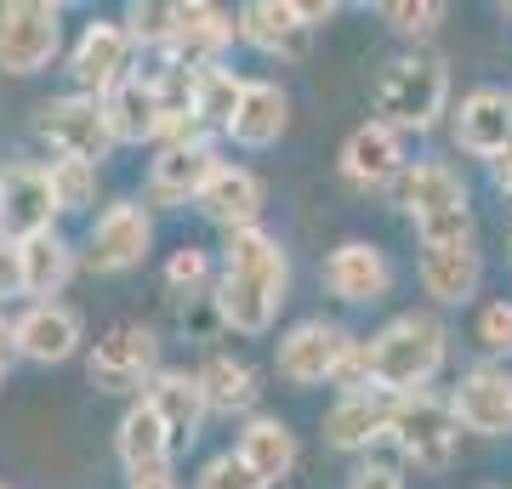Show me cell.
<instances>
[{"label":"cell","instance_id":"obj_1","mask_svg":"<svg viewBox=\"0 0 512 489\" xmlns=\"http://www.w3.org/2000/svg\"><path fill=\"white\" fill-rule=\"evenodd\" d=\"M217 319L239 336H268L291 296V251L279 245V234L251 228L234 234L222 245V268H217Z\"/></svg>","mask_w":512,"mask_h":489},{"label":"cell","instance_id":"obj_2","mask_svg":"<svg viewBox=\"0 0 512 489\" xmlns=\"http://www.w3.org/2000/svg\"><path fill=\"white\" fill-rule=\"evenodd\" d=\"M444 359H450V330H444L439 313H393L376 336L365 342V370H370V387H387V393H427L439 381Z\"/></svg>","mask_w":512,"mask_h":489},{"label":"cell","instance_id":"obj_3","mask_svg":"<svg viewBox=\"0 0 512 489\" xmlns=\"http://www.w3.org/2000/svg\"><path fill=\"white\" fill-rule=\"evenodd\" d=\"M450 114V69L444 57L404 52L376 74V120L393 131H433Z\"/></svg>","mask_w":512,"mask_h":489},{"label":"cell","instance_id":"obj_4","mask_svg":"<svg viewBox=\"0 0 512 489\" xmlns=\"http://www.w3.org/2000/svg\"><path fill=\"white\" fill-rule=\"evenodd\" d=\"M160 336L148 325H114L97 336V347L86 353V376H92L97 393H114V399H143L148 381L160 376Z\"/></svg>","mask_w":512,"mask_h":489},{"label":"cell","instance_id":"obj_5","mask_svg":"<svg viewBox=\"0 0 512 489\" xmlns=\"http://www.w3.org/2000/svg\"><path fill=\"white\" fill-rule=\"evenodd\" d=\"M63 57V6L52 0H6L0 6V74H46Z\"/></svg>","mask_w":512,"mask_h":489},{"label":"cell","instance_id":"obj_6","mask_svg":"<svg viewBox=\"0 0 512 489\" xmlns=\"http://www.w3.org/2000/svg\"><path fill=\"white\" fill-rule=\"evenodd\" d=\"M35 131L40 143L52 148L57 160H86V165H103L114 154V131H109V114L97 97H80V91H63V97H46L35 114Z\"/></svg>","mask_w":512,"mask_h":489},{"label":"cell","instance_id":"obj_7","mask_svg":"<svg viewBox=\"0 0 512 489\" xmlns=\"http://www.w3.org/2000/svg\"><path fill=\"white\" fill-rule=\"evenodd\" d=\"M393 450L404 467L416 472H444L461 450V421L450 410V399L439 393H410L399 399V421H393Z\"/></svg>","mask_w":512,"mask_h":489},{"label":"cell","instance_id":"obj_8","mask_svg":"<svg viewBox=\"0 0 512 489\" xmlns=\"http://www.w3.org/2000/svg\"><path fill=\"white\" fill-rule=\"evenodd\" d=\"M69 80L80 97H97V103L114 97L126 80H137V40H131L126 23H114V18L86 23L69 52Z\"/></svg>","mask_w":512,"mask_h":489},{"label":"cell","instance_id":"obj_9","mask_svg":"<svg viewBox=\"0 0 512 489\" xmlns=\"http://www.w3.org/2000/svg\"><path fill=\"white\" fill-rule=\"evenodd\" d=\"M353 347H359V336L348 325H336V319H296L279 336L274 364L291 387H319V381L342 376V364L353 359Z\"/></svg>","mask_w":512,"mask_h":489},{"label":"cell","instance_id":"obj_10","mask_svg":"<svg viewBox=\"0 0 512 489\" xmlns=\"http://www.w3.org/2000/svg\"><path fill=\"white\" fill-rule=\"evenodd\" d=\"M148 251H154V217H148V205L114 200L97 211L80 262L92 273H131V268H143Z\"/></svg>","mask_w":512,"mask_h":489},{"label":"cell","instance_id":"obj_11","mask_svg":"<svg viewBox=\"0 0 512 489\" xmlns=\"http://www.w3.org/2000/svg\"><path fill=\"white\" fill-rule=\"evenodd\" d=\"M393 421H399V393H387V387H353V393L330 399L325 444L342 455H370V444L393 438Z\"/></svg>","mask_w":512,"mask_h":489},{"label":"cell","instance_id":"obj_12","mask_svg":"<svg viewBox=\"0 0 512 489\" xmlns=\"http://www.w3.org/2000/svg\"><path fill=\"white\" fill-rule=\"evenodd\" d=\"M313 12L308 0H245L239 6V40L262 57H279V63H302L313 46Z\"/></svg>","mask_w":512,"mask_h":489},{"label":"cell","instance_id":"obj_13","mask_svg":"<svg viewBox=\"0 0 512 489\" xmlns=\"http://www.w3.org/2000/svg\"><path fill=\"white\" fill-rule=\"evenodd\" d=\"M239 35V18L222 12L211 0H177V18H171V46H165L160 63H177V69L200 74V69H217L222 52L234 46Z\"/></svg>","mask_w":512,"mask_h":489},{"label":"cell","instance_id":"obj_14","mask_svg":"<svg viewBox=\"0 0 512 489\" xmlns=\"http://www.w3.org/2000/svg\"><path fill=\"white\" fill-rule=\"evenodd\" d=\"M393 205H399L416 228L450 222V217H473L467 182H461L456 165H444V160H410V171H404L399 188H393Z\"/></svg>","mask_w":512,"mask_h":489},{"label":"cell","instance_id":"obj_15","mask_svg":"<svg viewBox=\"0 0 512 489\" xmlns=\"http://www.w3.org/2000/svg\"><path fill=\"white\" fill-rule=\"evenodd\" d=\"M52 217H57V200H52L46 165H35V160L6 165L0 171V239L29 245V239L52 234Z\"/></svg>","mask_w":512,"mask_h":489},{"label":"cell","instance_id":"obj_16","mask_svg":"<svg viewBox=\"0 0 512 489\" xmlns=\"http://www.w3.org/2000/svg\"><path fill=\"white\" fill-rule=\"evenodd\" d=\"M222 171V154L211 137H183V143H165L148 160V200L160 205H200L205 182Z\"/></svg>","mask_w":512,"mask_h":489},{"label":"cell","instance_id":"obj_17","mask_svg":"<svg viewBox=\"0 0 512 489\" xmlns=\"http://www.w3.org/2000/svg\"><path fill=\"white\" fill-rule=\"evenodd\" d=\"M404 171H410V160H404V131L382 126V120H365V126L348 131V143H342V177H348V188L382 194V188H399Z\"/></svg>","mask_w":512,"mask_h":489},{"label":"cell","instance_id":"obj_18","mask_svg":"<svg viewBox=\"0 0 512 489\" xmlns=\"http://www.w3.org/2000/svg\"><path fill=\"white\" fill-rule=\"evenodd\" d=\"M450 137L473 160H501L512 148V91L501 86H473L450 114Z\"/></svg>","mask_w":512,"mask_h":489},{"label":"cell","instance_id":"obj_19","mask_svg":"<svg viewBox=\"0 0 512 489\" xmlns=\"http://www.w3.org/2000/svg\"><path fill=\"white\" fill-rule=\"evenodd\" d=\"M450 410H456L461 433L507 438L512 433V376L501 364H473V370H461L456 393H450Z\"/></svg>","mask_w":512,"mask_h":489},{"label":"cell","instance_id":"obj_20","mask_svg":"<svg viewBox=\"0 0 512 489\" xmlns=\"http://www.w3.org/2000/svg\"><path fill=\"white\" fill-rule=\"evenodd\" d=\"M211 228H222V234H251V228H262V211H268V188H262V177H256L251 165H228L222 160V171L211 182H205L200 205H194Z\"/></svg>","mask_w":512,"mask_h":489},{"label":"cell","instance_id":"obj_21","mask_svg":"<svg viewBox=\"0 0 512 489\" xmlns=\"http://www.w3.org/2000/svg\"><path fill=\"white\" fill-rule=\"evenodd\" d=\"M325 290L336 302H348V308H370V302H382L393 290V262L370 239H342L325 256Z\"/></svg>","mask_w":512,"mask_h":489},{"label":"cell","instance_id":"obj_22","mask_svg":"<svg viewBox=\"0 0 512 489\" xmlns=\"http://www.w3.org/2000/svg\"><path fill=\"white\" fill-rule=\"evenodd\" d=\"M416 279H421V290H427L439 308H461V302H473V296H478V279H484V251H478V239L421 245Z\"/></svg>","mask_w":512,"mask_h":489},{"label":"cell","instance_id":"obj_23","mask_svg":"<svg viewBox=\"0 0 512 489\" xmlns=\"http://www.w3.org/2000/svg\"><path fill=\"white\" fill-rule=\"evenodd\" d=\"M12 330H18V359L29 364H69L86 342V325L69 302H29L12 319Z\"/></svg>","mask_w":512,"mask_h":489},{"label":"cell","instance_id":"obj_24","mask_svg":"<svg viewBox=\"0 0 512 489\" xmlns=\"http://www.w3.org/2000/svg\"><path fill=\"white\" fill-rule=\"evenodd\" d=\"M143 399L154 404V410H160L165 433H171V444H177V450H188V444L200 438L205 416H211V399H205L200 370H171V364H165L160 376L148 381Z\"/></svg>","mask_w":512,"mask_h":489},{"label":"cell","instance_id":"obj_25","mask_svg":"<svg viewBox=\"0 0 512 489\" xmlns=\"http://www.w3.org/2000/svg\"><path fill=\"white\" fill-rule=\"evenodd\" d=\"M103 114H109V131L120 148H143V143H165V109H160V86L137 74L126 86L103 97Z\"/></svg>","mask_w":512,"mask_h":489},{"label":"cell","instance_id":"obj_26","mask_svg":"<svg viewBox=\"0 0 512 489\" xmlns=\"http://www.w3.org/2000/svg\"><path fill=\"white\" fill-rule=\"evenodd\" d=\"M114 455H120V467H126V472L171 467L177 444H171V433H165L160 410H154L148 399L126 404V416H120V427H114Z\"/></svg>","mask_w":512,"mask_h":489},{"label":"cell","instance_id":"obj_27","mask_svg":"<svg viewBox=\"0 0 512 489\" xmlns=\"http://www.w3.org/2000/svg\"><path fill=\"white\" fill-rule=\"evenodd\" d=\"M285 126H291V97H285V86H279V80H251L228 137L256 154V148H274L279 137H285Z\"/></svg>","mask_w":512,"mask_h":489},{"label":"cell","instance_id":"obj_28","mask_svg":"<svg viewBox=\"0 0 512 489\" xmlns=\"http://www.w3.org/2000/svg\"><path fill=\"white\" fill-rule=\"evenodd\" d=\"M234 455L256 472V478H262V484L274 489L279 478L296 467V433H291V427H285L279 416H251L245 427H239Z\"/></svg>","mask_w":512,"mask_h":489},{"label":"cell","instance_id":"obj_29","mask_svg":"<svg viewBox=\"0 0 512 489\" xmlns=\"http://www.w3.org/2000/svg\"><path fill=\"white\" fill-rule=\"evenodd\" d=\"M74 268H80V256H74V245L63 234H40L23 245V296H35V302H57L63 296V285L74 279Z\"/></svg>","mask_w":512,"mask_h":489},{"label":"cell","instance_id":"obj_30","mask_svg":"<svg viewBox=\"0 0 512 489\" xmlns=\"http://www.w3.org/2000/svg\"><path fill=\"white\" fill-rule=\"evenodd\" d=\"M200 381H205V399H211V416H245L251 421L262 387H256V370L234 353H211L200 364Z\"/></svg>","mask_w":512,"mask_h":489},{"label":"cell","instance_id":"obj_31","mask_svg":"<svg viewBox=\"0 0 512 489\" xmlns=\"http://www.w3.org/2000/svg\"><path fill=\"white\" fill-rule=\"evenodd\" d=\"M245 86H251V80H239L228 63L200 69V74H194V120H200L205 131H222V137H228L239 103H245Z\"/></svg>","mask_w":512,"mask_h":489},{"label":"cell","instance_id":"obj_32","mask_svg":"<svg viewBox=\"0 0 512 489\" xmlns=\"http://www.w3.org/2000/svg\"><path fill=\"white\" fill-rule=\"evenodd\" d=\"M46 177H52L57 217H80V211L97 200V165H86V160H52Z\"/></svg>","mask_w":512,"mask_h":489},{"label":"cell","instance_id":"obj_33","mask_svg":"<svg viewBox=\"0 0 512 489\" xmlns=\"http://www.w3.org/2000/svg\"><path fill=\"white\" fill-rule=\"evenodd\" d=\"M376 18H382L393 35H404V40H433L439 35V23L450 18V6H444V0H382Z\"/></svg>","mask_w":512,"mask_h":489},{"label":"cell","instance_id":"obj_34","mask_svg":"<svg viewBox=\"0 0 512 489\" xmlns=\"http://www.w3.org/2000/svg\"><path fill=\"white\" fill-rule=\"evenodd\" d=\"M171 18H177V0H131L126 29H131V40H137V52L165 57V46H171Z\"/></svg>","mask_w":512,"mask_h":489},{"label":"cell","instance_id":"obj_35","mask_svg":"<svg viewBox=\"0 0 512 489\" xmlns=\"http://www.w3.org/2000/svg\"><path fill=\"white\" fill-rule=\"evenodd\" d=\"M217 268L222 262H211V251L183 245V251H171V262H165V285L177 290V296H200V290H217Z\"/></svg>","mask_w":512,"mask_h":489},{"label":"cell","instance_id":"obj_36","mask_svg":"<svg viewBox=\"0 0 512 489\" xmlns=\"http://www.w3.org/2000/svg\"><path fill=\"white\" fill-rule=\"evenodd\" d=\"M473 342L490 353V359H512V302L507 296H495V302H484L473 319Z\"/></svg>","mask_w":512,"mask_h":489},{"label":"cell","instance_id":"obj_37","mask_svg":"<svg viewBox=\"0 0 512 489\" xmlns=\"http://www.w3.org/2000/svg\"><path fill=\"white\" fill-rule=\"evenodd\" d=\"M194 489H268V484H262V478H256V472L245 467L234 450H222V455H211V461L200 467Z\"/></svg>","mask_w":512,"mask_h":489},{"label":"cell","instance_id":"obj_38","mask_svg":"<svg viewBox=\"0 0 512 489\" xmlns=\"http://www.w3.org/2000/svg\"><path fill=\"white\" fill-rule=\"evenodd\" d=\"M23 296V245L0 239V302H18Z\"/></svg>","mask_w":512,"mask_h":489},{"label":"cell","instance_id":"obj_39","mask_svg":"<svg viewBox=\"0 0 512 489\" xmlns=\"http://www.w3.org/2000/svg\"><path fill=\"white\" fill-rule=\"evenodd\" d=\"M348 489H410V484H404L399 467H387V461H365V467H353Z\"/></svg>","mask_w":512,"mask_h":489},{"label":"cell","instance_id":"obj_40","mask_svg":"<svg viewBox=\"0 0 512 489\" xmlns=\"http://www.w3.org/2000/svg\"><path fill=\"white\" fill-rule=\"evenodd\" d=\"M126 489H183L171 478V467H148V472H126Z\"/></svg>","mask_w":512,"mask_h":489},{"label":"cell","instance_id":"obj_41","mask_svg":"<svg viewBox=\"0 0 512 489\" xmlns=\"http://www.w3.org/2000/svg\"><path fill=\"white\" fill-rule=\"evenodd\" d=\"M490 182H495V194L512 205V148L501 154V160H490Z\"/></svg>","mask_w":512,"mask_h":489},{"label":"cell","instance_id":"obj_42","mask_svg":"<svg viewBox=\"0 0 512 489\" xmlns=\"http://www.w3.org/2000/svg\"><path fill=\"white\" fill-rule=\"evenodd\" d=\"M18 364V330H12V319H0V376Z\"/></svg>","mask_w":512,"mask_h":489},{"label":"cell","instance_id":"obj_43","mask_svg":"<svg viewBox=\"0 0 512 489\" xmlns=\"http://www.w3.org/2000/svg\"><path fill=\"white\" fill-rule=\"evenodd\" d=\"M0 381H6V376H0Z\"/></svg>","mask_w":512,"mask_h":489},{"label":"cell","instance_id":"obj_44","mask_svg":"<svg viewBox=\"0 0 512 489\" xmlns=\"http://www.w3.org/2000/svg\"><path fill=\"white\" fill-rule=\"evenodd\" d=\"M0 489H6V484H0Z\"/></svg>","mask_w":512,"mask_h":489}]
</instances>
